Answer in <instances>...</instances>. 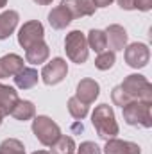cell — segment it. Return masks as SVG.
<instances>
[{
	"label": "cell",
	"mask_w": 152,
	"mask_h": 154,
	"mask_svg": "<svg viewBox=\"0 0 152 154\" xmlns=\"http://www.w3.org/2000/svg\"><path fill=\"white\" fill-rule=\"evenodd\" d=\"M91 124L102 140L116 138V134L120 133V127L114 118V111L109 104H100L95 108V111L91 113Z\"/></svg>",
	"instance_id": "1"
},
{
	"label": "cell",
	"mask_w": 152,
	"mask_h": 154,
	"mask_svg": "<svg viewBox=\"0 0 152 154\" xmlns=\"http://www.w3.org/2000/svg\"><path fill=\"white\" fill-rule=\"evenodd\" d=\"M131 100H140V102H147L152 104V84L149 79L140 74H131L123 79L122 84H118Z\"/></svg>",
	"instance_id": "2"
},
{
	"label": "cell",
	"mask_w": 152,
	"mask_h": 154,
	"mask_svg": "<svg viewBox=\"0 0 152 154\" xmlns=\"http://www.w3.org/2000/svg\"><path fill=\"white\" fill-rule=\"evenodd\" d=\"M65 50H66V56L72 63H75V65L86 63L88 56H90L86 34L81 31H70L65 38Z\"/></svg>",
	"instance_id": "3"
},
{
	"label": "cell",
	"mask_w": 152,
	"mask_h": 154,
	"mask_svg": "<svg viewBox=\"0 0 152 154\" xmlns=\"http://www.w3.org/2000/svg\"><path fill=\"white\" fill-rule=\"evenodd\" d=\"M32 133H34V136L38 138L39 143L45 145V147H50V145L61 136L59 125H57L50 116H45V115L34 116V120H32Z\"/></svg>",
	"instance_id": "4"
},
{
	"label": "cell",
	"mask_w": 152,
	"mask_h": 154,
	"mask_svg": "<svg viewBox=\"0 0 152 154\" xmlns=\"http://www.w3.org/2000/svg\"><path fill=\"white\" fill-rule=\"evenodd\" d=\"M150 106L147 102H140V100H132L127 106L122 108L123 113V120L129 125H140L149 129L152 127V113H150Z\"/></svg>",
	"instance_id": "5"
},
{
	"label": "cell",
	"mask_w": 152,
	"mask_h": 154,
	"mask_svg": "<svg viewBox=\"0 0 152 154\" xmlns=\"http://www.w3.org/2000/svg\"><path fill=\"white\" fill-rule=\"evenodd\" d=\"M43 38H45V29H43V23L38 22V20L25 22L18 31V43L25 50L29 47L36 45L38 41H43Z\"/></svg>",
	"instance_id": "6"
},
{
	"label": "cell",
	"mask_w": 152,
	"mask_h": 154,
	"mask_svg": "<svg viewBox=\"0 0 152 154\" xmlns=\"http://www.w3.org/2000/svg\"><path fill=\"white\" fill-rule=\"evenodd\" d=\"M68 74V63L63 57H54L50 63H47L41 70V79L47 86L59 84Z\"/></svg>",
	"instance_id": "7"
},
{
	"label": "cell",
	"mask_w": 152,
	"mask_h": 154,
	"mask_svg": "<svg viewBox=\"0 0 152 154\" xmlns=\"http://www.w3.org/2000/svg\"><path fill=\"white\" fill-rule=\"evenodd\" d=\"M125 63L131 66V68H145L149 65V59H150V50L145 43H131L129 47H125Z\"/></svg>",
	"instance_id": "8"
},
{
	"label": "cell",
	"mask_w": 152,
	"mask_h": 154,
	"mask_svg": "<svg viewBox=\"0 0 152 154\" xmlns=\"http://www.w3.org/2000/svg\"><path fill=\"white\" fill-rule=\"evenodd\" d=\"M100 95V84L95 81V79H82L79 84H77V91L75 97L84 102V104H93Z\"/></svg>",
	"instance_id": "9"
},
{
	"label": "cell",
	"mask_w": 152,
	"mask_h": 154,
	"mask_svg": "<svg viewBox=\"0 0 152 154\" xmlns=\"http://www.w3.org/2000/svg\"><path fill=\"white\" fill-rule=\"evenodd\" d=\"M106 39H108V47L111 48V52H120L127 47V31L118 25V23H113L109 25L106 31Z\"/></svg>",
	"instance_id": "10"
},
{
	"label": "cell",
	"mask_w": 152,
	"mask_h": 154,
	"mask_svg": "<svg viewBox=\"0 0 152 154\" xmlns=\"http://www.w3.org/2000/svg\"><path fill=\"white\" fill-rule=\"evenodd\" d=\"M104 154H141V149L134 142H127V140H120V138H111V140H106Z\"/></svg>",
	"instance_id": "11"
},
{
	"label": "cell",
	"mask_w": 152,
	"mask_h": 154,
	"mask_svg": "<svg viewBox=\"0 0 152 154\" xmlns=\"http://www.w3.org/2000/svg\"><path fill=\"white\" fill-rule=\"evenodd\" d=\"M23 57L18 54H5L0 57V79L14 77L23 68Z\"/></svg>",
	"instance_id": "12"
},
{
	"label": "cell",
	"mask_w": 152,
	"mask_h": 154,
	"mask_svg": "<svg viewBox=\"0 0 152 154\" xmlns=\"http://www.w3.org/2000/svg\"><path fill=\"white\" fill-rule=\"evenodd\" d=\"M18 91L11 86H5V84H0V115H11L14 104L18 102Z\"/></svg>",
	"instance_id": "13"
},
{
	"label": "cell",
	"mask_w": 152,
	"mask_h": 154,
	"mask_svg": "<svg viewBox=\"0 0 152 154\" xmlns=\"http://www.w3.org/2000/svg\"><path fill=\"white\" fill-rule=\"evenodd\" d=\"M18 22H20V14L13 9H7L0 14V39H7L14 29L18 27Z\"/></svg>",
	"instance_id": "14"
},
{
	"label": "cell",
	"mask_w": 152,
	"mask_h": 154,
	"mask_svg": "<svg viewBox=\"0 0 152 154\" xmlns=\"http://www.w3.org/2000/svg\"><path fill=\"white\" fill-rule=\"evenodd\" d=\"M72 22H74L72 14H70V13H68L63 5L54 7V9L48 13V23H50V27H52V29H56V31L66 29Z\"/></svg>",
	"instance_id": "15"
},
{
	"label": "cell",
	"mask_w": 152,
	"mask_h": 154,
	"mask_svg": "<svg viewBox=\"0 0 152 154\" xmlns=\"http://www.w3.org/2000/svg\"><path fill=\"white\" fill-rule=\"evenodd\" d=\"M48 56H50V48H48V45L45 41H38L36 45H32V47H29L25 50V61L31 63V65L45 63L48 59Z\"/></svg>",
	"instance_id": "16"
},
{
	"label": "cell",
	"mask_w": 152,
	"mask_h": 154,
	"mask_svg": "<svg viewBox=\"0 0 152 154\" xmlns=\"http://www.w3.org/2000/svg\"><path fill=\"white\" fill-rule=\"evenodd\" d=\"M13 79H14V84H16L20 90H31V88H34V86L38 84L39 75H38V70L23 66Z\"/></svg>",
	"instance_id": "17"
},
{
	"label": "cell",
	"mask_w": 152,
	"mask_h": 154,
	"mask_svg": "<svg viewBox=\"0 0 152 154\" xmlns=\"http://www.w3.org/2000/svg\"><path fill=\"white\" fill-rule=\"evenodd\" d=\"M34 115H36V106L31 100H18L11 111V116L20 122L31 120V118H34Z\"/></svg>",
	"instance_id": "18"
},
{
	"label": "cell",
	"mask_w": 152,
	"mask_h": 154,
	"mask_svg": "<svg viewBox=\"0 0 152 154\" xmlns=\"http://www.w3.org/2000/svg\"><path fill=\"white\" fill-rule=\"evenodd\" d=\"M86 41H88V48H91L93 52L100 54L108 48V39H106V32L100 31V29H91L86 36Z\"/></svg>",
	"instance_id": "19"
},
{
	"label": "cell",
	"mask_w": 152,
	"mask_h": 154,
	"mask_svg": "<svg viewBox=\"0 0 152 154\" xmlns=\"http://www.w3.org/2000/svg\"><path fill=\"white\" fill-rule=\"evenodd\" d=\"M50 149H52V154H74V151H75V142H74L72 136L61 134L50 145Z\"/></svg>",
	"instance_id": "20"
},
{
	"label": "cell",
	"mask_w": 152,
	"mask_h": 154,
	"mask_svg": "<svg viewBox=\"0 0 152 154\" xmlns=\"http://www.w3.org/2000/svg\"><path fill=\"white\" fill-rule=\"evenodd\" d=\"M68 111H70V115L74 116L75 120H82L84 116L88 115L90 106L84 104V102H81L77 97H70L68 99Z\"/></svg>",
	"instance_id": "21"
},
{
	"label": "cell",
	"mask_w": 152,
	"mask_h": 154,
	"mask_svg": "<svg viewBox=\"0 0 152 154\" xmlns=\"http://www.w3.org/2000/svg\"><path fill=\"white\" fill-rule=\"evenodd\" d=\"M0 154H25V147L16 138H5L0 143Z\"/></svg>",
	"instance_id": "22"
},
{
	"label": "cell",
	"mask_w": 152,
	"mask_h": 154,
	"mask_svg": "<svg viewBox=\"0 0 152 154\" xmlns=\"http://www.w3.org/2000/svg\"><path fill=\"white\" fill-rule=\"evenodd\" d=\"M114 61H116V57H114V52H111V50H104V52H100V54L95 57V66H97L99 70L106 72V70L113 68Z\"/></svg>",
	"instance_id": "23"
},
{
	"label": "cell",
	"mask_w": 152,
	"mask_h": 154,
	"mask_svg": "<svg viewBox=\"0 0 152 154\" xmlns=\"http://www.w3.org/2000/svg\"><path fill=\"white\" fill-rule=\"evenodd\" d=\"M111 100H113L114 106H120V108H123V106H127L129 102H132L129 97H127V93L120 88V86H114L113 91H111Z\"/></svg>",
	"instance_id": "24"
},
{
	"label": "cell",
	"mask_w": 152,
	"mask_h": 154,
	"mask_svg": "<svg viewBox=\"0 0 152 154\" xmlns=\"http://www.w3.org/2000/svg\"><path fill=\"white\" fill-rule=\"evenodd\" d=\"M77 154H102V149L95 142H82L79 147H75Z\"/></svg>",
	"instance_id": "25"
},
{
	"label": "cell",
	"mask_w": 152,
	"mask_h": 154,
	"mask_svg": "<svg viewBox=\"0 0 152 154\" xmlns=\"http://www.w3.org/2000/svg\"><path fill=\"white\" fill-rule=\"evenodd\" d=\"M79 11H81V16L95 14V11H97L95 0H79Z\"/></svg>",
	"instance_id": "26"
},
{
	"label": "cell",
	"mask_w": 152,
	"mask_h": 154,
	"mask_svg": "<svg viewBox=\"0 0 152 154\" xmlns=\"http://www.w3.org/2000/svg\"><path fill=\"white\" fill-rule=\"evenodd\" d=\"M61 5L72 14V18H81V11H79V0H61Z\"/></svg>",
	"instance_id": "27"
},
{
	"label": "cell",
	"mask_w": 152,
	"mask_h": 154,
	"mask_svg": "<svg viewBox=\"0 0 152 154\" xmlns=\"http://www.w3.org/2000/svg\"><path fill=\"white\" fill-rule=\"evenodd\" d=\"M134 9L138 11H150L152 9V0H134Z\"/></svg>",
	"instance_id": "28"
},
{
	"label": "cell",
	"mask_w": 152,
	"mask_h": 154,
	"mask_svg": "<svg viewBox=\"0 0 152 154\" xmlns=\"http://www.w3.org/2000/svg\"><path fill=\"white\" fill-rule=\"evenodd\" d=\"M118 5L123 11H132L134 9V0H118Z\"/></svg>",
	"instance_id": "29"
},
{
	"label": "cell",
	"mask_w": 152,
	"mask_h": 154,
	"mask_svg": "<svg viewBox=\"0 0 152 154\" xmlns=\"http://www.w3.org/2000/svg\"><path fill=\"white\" fill-rule=\"evenodd\" d=\"M111 2H114V0H95V5L97 7H108Z\"/></svg>",
	"instance_id": "30"
},
{
	"label": "cell",
	"mask_w": 152,
	"mask_h": 154,
	"mask_svg": "<svg viewBox=\"0 0 152 154\" xmlns=\"http://www.w3.org/2000/svg\"><path fill=\"white\" fill-rule=\"evenodd\" d=\"M72 129H74L75 133H82V131H84V127H82V124H81V120H77L75 124L72 125Z\"/></svg>",
	"instance_id": "31"
},
{
	"label": "cell",
	"mask_w": 152,
	"mask_h": 154,
	"mask_svg": "<svg viewBox=\"0 0 152 154\" xmlns=\"http://www.w3.org/2000/svg\"><path fill=\"white\" fill-rule=\"evenodd\" d=\"M34 2H36L38 5H48V4H52L54 0H34Z\"/></svg>",
	"instance_id": "32"
},
{
	"label": "cell",
	"mask_w": 152,
	"mask_h": 154,
	"mask_svg": "<svg viewBox=\"0 0 152 154\" xmlns=\"http://www.w3.org/2000/svg\"><path fill=\"white\" fill-rule=\"evenodd\" d=\"M5 5H7V0H0V9L5 7Z\"/></svg>",
	"instance_id": "33"
},
{
	"label": "cell",
	"mask_w": 152,
	"mask_h": 154,
	"mask_svg": "<svg viewBox=\"0 0 152 154\" xmlns=\"http://www.w3.org/2000/svg\"><path fill=\"white\" fill-rule=\"evenodd\" d=\"M32 154H52V152H48V151H36V152H32Z\"/></svg>",
	"instance_id": "34"
},
{
	"label": "cell",
	"mask_w": 152,
	"mask_h": 154,
	"mask_svg": "<svg viewBox=\"0 0 152 154\" xmlns=\"http://www.w3.org/2000/svg\"><path fill=\"white\" fill-rule=\"evenodd\" d=\"M2 120H4V116L0 115V125H2Z\"/></svg>",
	"instance_id": "35"
},
{
	"label": "cell",
	"mask_w": 152,
	"mask_h": 154,
	"mask_svg": "<svg viewBox=\"0 0 152 154\" xmlns=\"http://www.w3.org/2000/svg\"><path fill=\"white\" fill-rule=\"evenodd\" d=\"M0 84H2V82H0Z\"/></svg>",
	"instance_id": "36"
}]
</instances>
